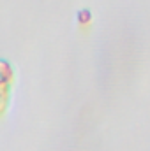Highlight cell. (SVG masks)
<instances>
[{"label": "cell", "instance_id": "obj_1", "mask_svg": "<svg viewBox=\"0 0 150 151\" xmlns=\"http://www.w3.org/2000/svg\"><path fill=\"white\" fill-rule=\"evenodd\" d=\"M90 12L88 11H79L78 12V21L81 23V25H85V23H90Z\"/></svg>", "mask_w": 150, "mask_h": 151}]
</instances>
